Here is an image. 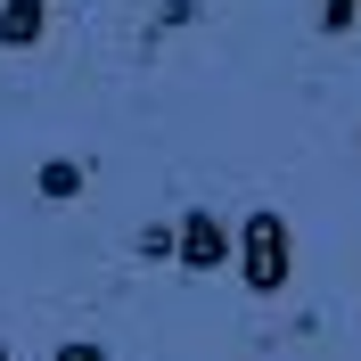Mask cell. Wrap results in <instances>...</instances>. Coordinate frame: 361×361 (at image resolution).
Segmentation results:
<instances>
[{
    "label": "cell",
    "mask_w": 361,
    "mask_h": 361,
    "mask_svg": "<svg viewBox=\"0 0 361 361\" xmlns=\"http://www.w3.org/2000/svg\"><path fill=\"white\" fill-rule=\"evenodd\" d=\"M238 279H247V295H279L295 279V230H288V214L279 205H255L247 222H238Z\"/></svg>",
    "instance_id": "obj_1"
},
{
    "label": "cell",
    "mask_w": 361,
    "mask_h": 361,
    "mask_svg": "<svg viewBox=\"0 0 361 361\" xmlns=\"http://www.w3.org/2000/svg\"><path fill=\"white\" fill-rule=\"evenodd\" d=\"M230 255H238V238L222 230L214 205H189V214L173 222V263H180V271H222Z\"/></svg>",
    "instance_id": "obj_2"
},
{
    "label": "cell",
    "mask_w": 361,
    "mask_h": 361,
    "mask_svg": "<svg viewBox=\"0 0 361 361\" xmlns=\"http://www.w3.org/2000/svg\"><path fill=\"white\" fill-rule=\"evenodd\" d=\"M42 33H49V0H0V49H42Z\"/></svg>",
    "instance_id": "obj_3"
},
{
    "label": "cell",
    "mask_w": 361,
    "mask_h": 361,
    "mask_svg": "<svg viewBox=\"0 0 361 361\" xmlns=\"http://www.w3.org/2000/svg\"><path fill=\"white\" fill-rule=\"evenodd\" d=\"M82 157H42V173H33V189H42V197L49 205H74V197H82Z\"/></svg>",
    "instance_id": "obj_4"
},
{
    "label": "cell",
    "mask_w": 361,
    "mask_h": 361,
    "mask_svg": "<svg viewBox=\"0 0 361 361\" xmlns=\"http://www.w3.org/2000/svg\"><path fill=\"white\" fill-rule=\"evenodd\" d=\"M132 247H140V263H173V222H148Z\"/></svg>",
    "instance_id": "obj_5"
},
{
    "label": "cell",
    "mask_w": 361,
    "mask_h": 361,
    "mask_svg": "<svg viewBox=\"0 0 361 361\" xmlns=\"http://www.w3.org/2000/svg\"><path fill=\"white\" fill-rule=\"evenodd\" d=\"M361 25V0H320V33H353Z\"/></svg>",
    "instance_id": "obj_6"
},
{
    "label": "cell",
    "mask_w": 361,
    "mask_h": 361,
    "mask_svg": "<svg viewBox=\"0 0 361 361\" xmlns=\"http://www.w3.org/2000/svg\"><path fill=\"white\" fill-rule=\"evenodd\" d=\"M49 361H107V345H99V337H66Z\"/></svg>",
    "instance_id": "obj_7"
},
{
    "label": "cell",
    "mask_w": 361,
    "mask_h": 361,
    "mask_svg": "<svg viewBox=\"0 0 361 361\" xmlns=\"http://www.w3.org/2000/svg\"><path fill=\"white\" fill-rule=\"evenodd\" d=\"M0 361H17V353H8V345H0Z\"/></svg>",
    "instance_id": "obj_8"
}]
</instances>
